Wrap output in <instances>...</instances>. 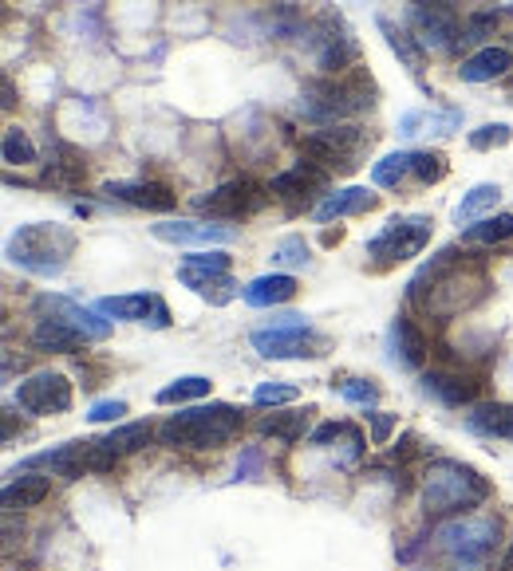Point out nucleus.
<instances>
[{"instance_id":"1","label":"nucleus","mask_w":513,"mask_h":571,"mask_svg":"<svg viewBox=\"0 0 513 571\" xmlns=\"http://www.w3.org/2000/svg\"><path fill=\"white\" fill-rule=\"evenodd\" d=\"M482 296L485 272L478 264L458 261V249H443L438 256H430L407 284V304L423 308L427 316H458L474 308Z\"/></svg>"},{"instance_id":"2","label":"nucleus","mask_w":513,"mask_h":571,"mask_svg":"<svg viewBox=\"0 0 513 571\" xmlns=\"http://www.w3.org/2000/svg\"><path fill=\"white\" fill-rule=\"evenodd\" d=\"M245 426V414L229 403L190 406V410L171 414L162 421L159 441L171 450H221L226 441H233Z\"/></svg>"},{"instance_id":"3","label":"nucleus","mask_w":513,"mask_h":571,"mask_svg":"<svg viewBox=\"0 0 513 571\" xmlns=\"http://www.w3.org/2000/svg\"><path fill=\"white\" fill-rule=\"evenodd\" d=\"M375 107V79L368 72H340V76H324L305 87L301 95V114L320 127H332L340 119H352Z\"/></svg>"},{"instance_id":"4","label":"nucleus","mask_w":513,"mask_h":571,"mask_svg":"<svg viewBox=\"0 0 513 571\" xmlns=\"http://www.w3.org/2000/svg\"><path fill=\"white\" fill-rule=\"evenodd\" d=\"M490 496V485L478 469L462 461H430L423 473V513L427 516H466Z\"/></svg>"},{"instance_id":"5","label":"nucleus","mask_w":513,"mask_h":571,"mask_svg":"<svg viewBox=\"0 0 513 571\" xmlns=\"http://www.w3.org/2000/svg\"><path fill=\"white\" fill-rule=\"evenodd\" d=\"M9 261L32 276H59L76 253V233L56 221H32L9 237Z\"/></svg>"},{"instance_id":"6","label":"nucleus","mask_w":513,"mask_h":571,"mask_svg":"<svg viewBox=\"0 0 513 571\" xmlns=\"http://www.w3.org/2000/svg\"><path fill=\"white\" fill-rule=\"evenodd\" d=\"M438 552L447 556L450 568L458 571H482L494 556L498 520L494 516H458L450 525L438 528Z\"/></svg>"},{"instance_id":"7","label":"nucleus","mask_w":513,"mask_h":571,"mask_svg":"<svg viewBox=\"0 0 513 571\" xmlns=\"http://www.w3.org/2000/svg\"><path fill=\"white\" fill-rule=\"evenodd\" d=\"M371 146V134L360 131V127H316L301 139V158L313 162V166L328 169V174H352L360 166V154Z\"/></svg>"},{"instance_id":"8","label":"nucleus","mask_w":513,"mask_h":571,"mask_svg":"<svg viewBox=\"0 0 513 571\" xmlns=\"http://www.w3.org/2000/svg\"><path fill=\"white\" fill-rule=\"evenodd\" d=\"M249 343L261 359H316L324 355L328 339L316 336V328L305 316H281L269 328H256Z\"/></svg>"},{"instance_id":"9","label":"nucleus","mask_w":513,"mask_h":571,"mask_svg":"<svg viewBox=\"0 0 513 571\" xmlns=\"http://www.w3.org/2000/svg\"><path fill=\"white\" fill-rule=\"evenodd\" d=\"M301 36L308 40L313 64L320 67L324 76H340V72H348V67L356 64V56H360V44H356L352 29H348L340 17H332V12H324L313 24H305Z\"/></svg>"},{"instance_id":"10","label":"nucleus","mask_w":513,"mask_h":571,"mask_svg":"<svg viewBox=\"0 0 513 571\" xmlns=\"http://www.w3.org/2000/svg\"><path fill=\"white\" fill-rule=\"evenodd\" d=\"M430 233H435V221L423 213L391 217L388 226L368 241V256L380 264L411 261V256H418L430 244Z\"/></svg>"},{"instance_id":"11","label":"nucleus","mask_w":513,"mask_h":571,"mask_svg":"<svg viewBox=\"0 0 513 571\" xmlns=\"http://www.w3.org/2000/svg\"><path fill=\"white\" fill-rule=\"evenodd\" d=\"M229 253L221 249H206V253H190L186 261L178 264V281L186 284L190 292H198L201 300L209 304H226L238 296V281L229 276Z\"/></svg>"},{"instance_id":"12","label":"nucleus","mask_w":513,"mask_h":571,"mask_svg":"<svg viewBox=\"0 0 513 571\" xmlns=\"http://www.w3.org/2000/svg\"><path fill=\"white\" fill-rule=\"evenodd\" d=\"M269 186H261V182L253 178H229L221 182L218 189H209V194L194 197V209L206 217H214V221H241V217H253L256 209L269 201Z\"/></svg>"},{"instance_id":"13","label":"nucleus","mask_w":513,"mask_h":571,"mask_svg":"<svg viewBox=\"0 0 513 571\" xmlns=\"http://www.w3.org/2000/svg\"><path fill=\"white\" fill-rule=\"evenodd\" d=\"M17 406L32 418H52V414L72 410V383L59 371H36L17 386Z\"/></svg>"},{"instance_id":"14","label":"nucleus","mask_w":513,"mask_h":571,"mask_svg":"<svg viewBox=\"0 0 513 571\" xmlns=\"http://www.w3.org/2000/svg\"><path fill=\"white\" fill-rule=\"evenodd\" d=\"M269 194L276 201H285L288 209H308L316 197H328V169L313 166V162H296V166L281 169L273 182H269Z\"/></svg>"},{"instance_id":"15","label":"nucleus","mask_w":513,"mask_h":571,"mask_svg":"<svg viewBox=\"0 0 513 571\" xmlns=\"http://www.w3.org/2000/svg\"><path fill=\"white\" fill-rule=\"evenodd\" d=\"M103 316L127 319V323H146V328H171V308L154 292H131V296H103L96 304Z\"/></svg>"},{"instance_id":"16","label":"nucleus","mask_w":513,"mask_h":571,"mask_svg":"<svg viewBox=\"0 0 513 571\" xmlns=\"http://www.w3.org/2000/svg\"><path fill=\"white\" fill-rule=\"evenodd\" d=\"M36 316H56L64 319V323H72V328L79 331V336L87 339V343H99V339L111 336V319H103V311H91L84 308V304L67 300V296H40L36 300Z\"/></svg>"},{"instance_id":"17","label":"nucleus","mask_w":513,"mask_h":571,"mask_svg":"<svg viewBox=\"0 0 513 571\" xmlns=\"http://www.w3.org/2000/svg\"><path fill=\"white\" fill-rule=\"evenodd\" d=\"M154 241L166 244H206V249H218V244L238 241V229L218 226V221H159L151 226Z\"/></svg>"},{"instance_id":"18","label":"nucleus","mask_w":513,"mask_h":571,"mask_svg":"<svg viewBox=\"0 0 513 571\" xmlns=\"http://www.w3.org/2000/svg\"><path fill=\"white\" fill-rule=\"evenodd\" d=\"M411 32L423 44V52H455L462 44V24L447 9H415L411 12Z\"/></svg>"},{"instance_id":"19","label":"nucleus","mask_w":513,"mask_h":571,"mask_svg":"<svg viewBox=\"0 0 513 571\" xmlns=\"http://www.w3.org/2000/svg\"><path fill=\"white\" fill-rule=\"evenodd\" d=\"M388 363L400 366V371H418V366L427 363V339H423V331H418L407 316L391 319V328H388Z\"/></svg>"},{"instance_id":"20","label":"nucleus","mask_w":513,"mask_h":571,"mask_svg":"<svg viewBox=\"0 0 513 571\" xmlns=\"http://www.w3.org/2000/svg\"><path fill=\"white\" fill-rule=\"evenodd\" d=\"M513 72V47L505 44H485L478 47L474 56H466L458 76L462 84H494V79H505Z\"/></svg>"},{"instance_id":"21","label":"nucleus","mask_w":513,"mask_h":571,"mask_svg":"<svg viewBox=\"0 0 513 571\" xmlns=\"http://www.w3.org/2000/svg\"><path fill=\"white\" fill-rule=\"evenodd\" d=\"M103 194L119 197L134 209H146V213H166V209L178 206L174 189L162 186V182H111V186H103Z\"/></svg>"},{"instance_id":"22","label":"nucleus","mask_w":513,"mask_h":571,"mask_svg":"<svg viewBox=\"0 0 513 571\" xmlns=\"http://www.w3.org/2000/svg\"><path fill=\"white\" fill-rule=\"evenodd\" d=\"M380 206V194H371L363 186H348V189H336L313 209L316 221H343V217H360V213H371V209Z\"/></svg>"},{"instance_id":"23","label":"nucleus","mask_w":513,"mask_h":571,"mask_svg":"<svg viewBox=\"0 0 513 571\" xmlns=\"http://www.w3.org/2000/svg\"><path fill=\"white\" fill-rule=\"evenodd\" d=\"M296 276H288V272H269V276H256V281H249L245 288H241V300L249 304V308H276V304H288L296 296Z\"/></svg>"},{"instance_id":"24","label":"nucleus","mask_w":513,"mask_h":571,"mask_svg":"<svg viewBox=\"0 0 513 571\" xmlns=\"http://www.w3.org/2000/svg\"><path fill=\"white\" fill-rule=\"evenodd\" d=\"M423 391L430 394V398H438L443 406H466V403H474V394H478V378L470 375H455V371H427L423 375Z\"/></svg>"},{"instance_id":"25","label":"nucleus","mask_w":513,"mask_h":571,"mask_svg":"<svg viewBox=\"0 0 513 571\" xmlns=\"http://www.w3.org/2000/svg\"><path fill=\"white\" fill-rule=\"evenodd\" d=\"M466 430L478 438H510L513 441V406L510 403H482L466 414Z\"/></svg>"},{"instance_id":"26","label":"nucleus","mask_w":513,"mask_h":571,"mask_svg":"<svg viewBox=\"0 0 513 571\" xmlns=\"http://www.w3.org/2000/svg\"><path fill=\"white\" fill-rule=\"evenodd\" d=\"M84 343L87 339L72 323H64L56 316H36V328H32V347L36 351H59V355H67V351H76Z\"/></svg>"},{"instance_id":"27","label":"nucleus","mask_w":513,"mask_h":571,"mask_svg":"<svg viewBox=\"0 0 513 571\" xmlns=\"http://www.w3.org/2000/svg\"><path fill=\"white\" fill-rule=\"evenodd\" d=\"M462 127V111H407L400 114V134L415 139V134H455Z\"/></svg>"},{"instance_id":"28","label":"nucleus","mask_w":513,"mask_h":571,"mask_svg":"<svg viewBox=\"0 0 513 571\" xmlns=\"http://www.w3.org/2000/svg\"><path fill=\"white\" fill-rule=\"evenodd\" d=\"M48 493H52V481L36 477V473L24 469V477L12 473V481L4 485V508H9V513H17V508H36Z\"/></svg>"},{"instance_id":"29","label":"nucleus","mask_w":513,"mask_h":571,"mask_svg":"<svg viewBox=\"0 0 513 571\" xmlns=\"http://www.w3.org/2000/svg\"><path fill=\"white\" fill-rule=\"evenodd\" d=\"M498 201H502V186H498V182H482V186H474L470 194H462V201L455 206V221L458 226H474L485 213H494Z\"/></svg>"},{"instance_id":"30","label":"nucleus","mask_w":513,"mask_h":571,"mask_svg":"<svg viewBox=\"0 0 513 571\" xmlns=\"http://www.w3.org/2000/svg\"><path fill=\"white\" fill-rule=\"evenodd\" d=\"M411 169H415V151H391L371 166V182L380 189H403L411 186Z\"/></svg>"},{"instance_id":"31","label":"nucleus","mask_w":513,"mask_h":571,"mask_svg":"<svg viewBox=\"0 0 513 571\" xmlns=\"http://www.w3.org/2000/svg\"><path fill=\"white\" fill-rule=\"evenodd\" d=\"M375 24H380V32H383V40H388L391 52L403 59V67H407L411 76H418V72H423V44L415 40V32L400 29V24H391L388 17H380Z\"/></svg>"},{"instance_id":"32","label":"nucleus","mask_w":513,"mask_h":571,"mask_svg":"<svg viewBox=\"0 0 513 571\" xmlns=\"http://www.w3.org/2000/svg\"><path fill=\"white\" fill-rule=\"evenodd\" d=\"M256 430L269 433V438H281V441H301L308 430V410H293V414H273V418H261L256 421Z\"/></svg>"},{"instance_id":"33","label":"nucleus","mask_w":513,"mask_h":571,"mask_svg":"<svg viewBox=\"0 0 513 571\" xmlns=\"http://www.w3.org/2000/svg\"><path fill=\"white\" fill-rule=\"evenodd\" d=\"M510 237H513V213H494L466 229L462 241L466 244H502V241H510Z\"/></svg>"},{"instance_id":"34","label":"nucleus","mask_w":513,"mask_h":571,"mask_svg":"<svg viewBox=\"0 0 513 571\" xmlns=\"http://www.w3.org/2000/svg\"><path fill=\"white\" fill-rule=\"evenodd\" d=\"M214 391V383L201 375H186V378H174L171 386H162L159 394H154V403L159 406H174V403H194V398H206V394Z\"/></svg>"},{"instance_id":"35","label":"nucleus","mask_w":513,"mask_h":571,"mask_svg":"<svg viewBox=\"0 0 513 571\" xmlns=\"http://www.w3.org/2000/svg\"><path fill=\"white\" fill-rule=\"evenodd\" d=\"M151 421H127V426H114L111 433H107V446H111L119 458L123 453H139L151 441Z\"/></svg>"},{"instance_id":"36","label":"nucleus","mask_w":513,"mask_h":571,"mask_svg":"<svg viewBox=\"0 0 513 571\" xmlns=\"http://www.w3.org/2000/svg\"><path fill=\"white\" fill-rule=\"evenodd\" d=\"M0 154H4L9 166H32V162H36V146H32L29 131H20V127H9V131H4Z\"/></svg>"},{"instance_id":"37","label":"nucleus","mask_w":513,"mask_h":571,"mask_svg":"<svg viewBox=\"0 0 513 571\" xmlns=\"http://www.w3.org/2000/svg\"><path fill=\"white\" fill-rule=\"evenodd\" d=\"M336 446H340V450H336V465L340 469H356L363 461V450H368L363 433L356 430V426H348V421H343V430H340V438H336Z\"/></svg>"},{"instance_id":"38","label":"nucleus","mask_w":513,"mask_h":571,"mask_svg":"<svg viewBox=\"0 0 513 571\" xmlns=\"http://www.w3.org/2000/svg\"><path fill=\"white\" fill-rule=\"evenodd\" d=\"M513 131H510V122H485V127H478V131H470V146L474 151H502V146H510Z\"/></svg>"},{"instance_id":"39","label":"nucleus","mask_w":513,"mask_h":571,"mask_svg":"<svg viewBox=\"0 0 513 571\" xmlns=\"http://www.w3.org/2000/svg\"><path fill=\"white\" fill-rule=\"evenodd\" d=\"M308 244L305 237H285V241L273 244V264H285V268H308Z\"/></svg>"},{"instance_id":"40","label":"nucleus","mask_w":513,"mask_h":571,"mask_svg":"<svg viewBox=\"0 0 513 571\" xmlns=\"http://www.w3.org/2000/svg\"><path fill=\"white\" fill-rule=\"evenodd\" d=\"M340 398H348L352 406H375L380 403V386L371 383V378H343L340 383Z\"/></svg>"},{"instance_id":"41","label":"nucleus","mask_w":513,"mask_h":571,"mask_svg":"<svg viewBox=\"0 0 513 571\" xmlns=\"http://www.w3.org/2000/svg\"><path fill=\"white\" fill-rule=\"evenodd\" d=\"M498 20H502V12H470L462 24V44H478V40H485L498 29Z\"/></svg>"},{"instance_id":"42","label":"nucleus","mask_w":513,"mask_h":571,"mask_svg":"<svg viewBox=\"0 0 513 571\" xmlns=\"http://www.w3.org/2000/svg\"><path fill=\"white\" fill-rule=\"evenodd\" d=\"M301 398V391L288 383H261L253 391V403L256 406H285V403H296Z\"/></svg>"},{"instance_id":"43","label":"nucleus","mask_w":513,"mask_h":571,"mask_svg":"<svg viewBox=\"0 0 513 571\" xmlns=\"http://www.w3.org/2000/svg\"><path fill=\"white\" fill-rule=\"evenodd\" d=\"M265 469V453L256 450V446H249V450H241V458H238V477L233 481H253L256 473Z\"/></svg>"},{"instance_id":"44","label":"nucleus","mask_w":513,"mask_h":571,"mask_svg":"<svg viewBox=\"0 0 513 571\" xmlns=\"http://www.w3.org/2000/svg\"><path fill=\"white\" fill-rule=\"evenodd\" d=\"M368 418H371V441H375V446H388L391 430H395V414L371 410Z\"/></svg>"},{"instance_id":"45","label":"nucleus","mask_w":513,"mask_h":571,"mask_svg":"<svg viewBox=\"0 0 513 571\" xmlns=\"http://www.w3.org/2000/svg\"><path fill=\"white\" fill-rule=\"evenodd\" d=\"M127 414V403L123 398H107V403H96L91 410H87V418L91 421H119Z\"/></svg>"},{"instance_id":"46","label":"nucleus","mask_w":513,"mask_h":571,"mask_svg":"<svg viewBox=\"0 0 513 571\" xmlns=\"http://www.w3.org/2000/svg\"><path fill=\"white\" fill-rule=\"evenodd\" d=\"M340 430H343V421H324V426H316L313 430V446H332L336 438H340Z\"/></svg>"},{"instance_id":"47","label":"nucleus","mask_w":513,"mask_h":571,"mask_svg":"<svg viewBox=\"0 0 513 571\" xmlns=\"http://www.w3.org/2000/svg\"><path fill=\"white\" fill-rule=\"evenodd\" d=\"M411 4H418V9H455L458 0H411Z\"/></svg>"},{"instance_id":"48","label":"nucleus","mask_w":513,"mask_h":571,"mask_svg":"<svg viewBox=\"0 0 513 571\" xmlns=\"http://www.w3.org/2000/svg\"><path fill=\"white\" fill-rule=\"evenodd\" d=\"M498 571H513V540H510V548H505L502 563H498Z\"/></svg>"}]
</instances>
